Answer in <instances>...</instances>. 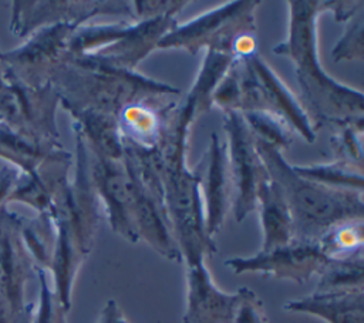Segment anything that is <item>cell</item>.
I'll list each match as a JSON object with an SVG mask.
<instances>
[{
  "label": "cell",
  "instance_id": "1",
  "mask_svg": "<svg viewBox=\"0 0 364 323\" xmlns=\"http://www.w3.org/2000/svg\"><path fill=\"white\" fill-rule=\"evenodd\" d=\"M290 21L287 38L274 47V53L290 57L296 78L311 117L318 125L363 127V92L331 78L321 67L317 55V17L324 10H333L337 17L348 18L354 10L334 1H289Z\"/></svg>",
  "mask_w": 364,
  "mask_h": 323
},
{
  "label": "cell",
  "instance_id": "2",
  "mask_svg": "<svg viewBox=\"0 0 364 323\" xmlns=\"http://www.w3.org/2000/svg\"><path fill=\"white\" fill-rule=\"evenodd\" d=\"M255 144L269 178L286 198L293 221V239L318 242L336 225L363 221V192L336 189L300 176L284 161L279 148L256 137Z\"/></svg>",
  "mask_w": 364,
  "mask_h": 323
},
{
  "label": "cell",
  "instance_id": "3",
  "mask_svg": "<svg viewBox=\"0 0 364 323\" xmlns=\"http://www.w3.org/2000/svg\"><path fill=\"white\" fill-rule=\"evenodd\" d=\"M175 13H166L149 18H141L135 26L111 24L87 28L75 41L78 50L84 54L88 50L92 53L82 58L100 61L104 64L129 68L144 58L158 41L173 30Z\"/></svg>",
  "mask_w": 364,
  "mask_h": 323
},
{
  "label": "cell",
  "instance_id": "4",
  "mask_svg": "<svg viewBox=\"0 0 364 323\" xmlns=\"http://www.w3.org/2000/svg\"><path fill=\"white\" fill-rule=\"evenodd\" d=\"M256 1H233L213 9L183 26L173 27L165 34L156 47H179L195 54L200 47L230 51L233 38L249 30H255L253 10ZM233 55V54H232Z\"/></svg>",
  "mask_w": 364,
  "mask_h": 323
},
{
  "label": "cell",
  "instance_id": "5",
  "mask_svg": "<svg viewBox=\"0 0 364 323\" xmlns=\"http://www.w3.org/2000/svg\"><path fill=\"white\" fill-rule=\"evenodd\" d=\"M225 129L228 134V164L232 188V211L236 222H242L256 209L257 189L269 178L264 164L257 152L255 137L239 111H225Z\"/></svg>",
  "mask_w": 364,
  "mask_h": 323
},
{
  "label": "cell",
  "instance_id": "6",
  "mask_svg": "<svg viewBox=\"0 0 364 323\" xmlns=\"http://www.w3.org/2000/svg\"><path fill=\"white\" fill-rule=\"evenodd\" d=\"M328 260L318 242L291 239L283 246L266 252L259 250L253 256L230 258L225 260V265L236 275L262 273L303 285L313 276H318Z\"/></svg>",
  "mask_w": 364,
  "mask_h": 323
},
{
  "label": "cell",
  "instance_id": "7",
  "mask_svg": "<svg viewBox=\"0 0 364 323\" xmlns=\"http://www.w3.org/2000/svg\"><path fill=\"white\" fill-rule=\"evenodd\" d=\"M88 172L105 203L111 229L131 243L138 242L132 219L134 188L122 158L109 159L92 152Z\"/></svg>",
  "mask_w": 364,
  "mask_h": 323
},
{
  "label": "cell",
  "instance_id": "8",
  "mask_svg": "<svg viewBox=\"0 0 364 323\" xmlns=\"http://www.w3.org/2000/svg\"><path fill=\"white\" fill-rule=\"evenodd\" d=\"M235 292L220 290L205 260L186 265V309L182 323H229Z\"/></svg>",
  "mask_w": 364,
  "mask_h": 323
},
{
  "label": "cell",
  "instance_id": "9",
  "mask_svg": "<svg viewBox=\"0 0 364 323\" xmlns=\"http://www.w3.org/2000/svg\"><path fill=\"white\" fill-rule=\"evenodd\" d=\"M206 176L205 186V223L206 231L213 236L225 222L229 205L232 202L229 185L230 174L228 164L226 142H223L216 132L210 135V145L206 154Z\"/></svg>",
  "mask_w": 364,
  "mask_h": 323
},
{
  "label": "cell",
  "instance_id": "10",
  "mask_svg": "<svg viewBox=\"0 0 364 323\" xmlns=\"http://www.w3.org/2000/svg\"><path fill=\"white\" fill-rule=\"evenodd\" d=\"M284 310L320 317L327 323H364V290L314 292L287 302Z\"/></svg>",
  "mask_w": 364,
  "mask_h": 323
},
{
  "label": "cell",
  "instance_id": "11",
  "mask_svg": "<svg viewBox=\"0 0 364 323\" xmlns=\"http://www.w3.org/2000/svg\"><path fill=\"white\" fill-rule=\"evenodd\" d=\"M260 211L263 231V252L283 246L293 239V221L286 198L280 186L270 178L264 179L256 198V208Z\"/></svg>",
  "mask_w": 364,
  "mask_h": 323
},
{
  "label": "cell",
  "instance_id": "12",
  "mask_svg": "<svg viewBox=\"0 0 364 323\" xmlns=\"http://www.w3.org/2000/svg\"><path fill=\"white\" fill-rule=\"evenodd\" d=\"M74 112L84 129L82 134L91 142V152L109 159L122 158L124 142L119 137L117 117L82 108H77Z\"/></svg>",
  "mask_w": 364,
  "mask_h": 323
},
{
  "label": "cell",
  "instance_id": "13",
  "mask_svg": "<svg viewBox=\"0 0 364 323\" xmlns=\"http://www.w3.org/2000/svg\"><path fill=\"white\" fill-rule=\"evenodd\" d=\"M348 290H364L363 250L341 259H330L318 275L316 292Z\"/></svg>",
  "mask_w": 364,
  "mask_h": 323
},
{
  "label": "cell",
  "instance_id": "14",
  "mask_svg": "<svg viewBox=\"0 0 364 323\" xmlns=\"http://www.w3.org/2000/svg\"><path fill=\"white\" fill-rule=\"evenodd\" d=\"M354 164L338 159L331 164H318V165H307V166H293V169L300 175L310 181L318 182L321 185L336 188V189H347L363 192V174L361 169H354Z\"/></svg>",
  "mask_w": 364,
  "mask_h": 323
},
{
  "label": "cell",
  "instance_id": "15",
  "mask_svg": "<svg viewBox=\"0 0 364 323\" xmlns=\"http://www.w3.org/2000/svg\"><path fill=\"white\" fill-rule=\"evenodd\" d=\"M318 245L328 259H341L363 250V221L336 225L318 239Z\"/></svg>",
  "mask_w": 364,
  "mask_h": 323
},
{
  "label": "cell",
  "instance_id": "16",
  "mask_svg": "<svg viewBox=\"0 0 364 323\" xmlns=\"http://www.w3.org/2000/svg\"><path fill=\"white\" fill-rule=\"evenodd\" d=\"M242 114L253 137L279 149L289 145L291 128L284 120L267 111H246Z\"/></svg>",
  "mask_w": 364,
  "mask_h": 323
},
{
  "label": "cell",
  "instance_id": "17",
  "mask_svg": "<svg viewBox=\"0 0 364 323\" xmlns=\"http://www.w3.org/2000/svg\"><path fill=\"white\" fill-rule=\"evenodd\" d=\"M229 323H269L262 299L249 287L235 290V303Z\"/></svg>",
  "mask_w": 364,
  "mask_h": 323
},
{
  "label": "cell",
  "instance_id": "18",
  "mask_svg": "<svg viewBox=\"0 0 364 323\" xmlns=\"http://www.w3.org/2000/svg\"><path fill=\"white\" fill-rule=\"evenodd\" d=\"M40 275V299L36 310L30 312V323H67V309L60 302L58 296L50 290L46 275L38 270Z\"/></svg>",
  "mask_w": 364,
  "mask_h": 323
},
{
  "label": "cell",
  "instance_id": "19",
  "mask_svg": "<svg viewBox=\"0 0 364 323\" xmlns=\"http://www.w3.org/2000/svg\"><path fill=\"white\" fill-rule=\"evenodd\" d=\"M363 14L360 13L347 27L344 36L340 38L333 50L336 61L357 60L363 61Z\"/></svg>",
  "mask_w": 364,
  "mask_h": 323
},
{
  "label": "cell",
  "instance_id": "20",
  "mask_svg": "<svg viewBox=\"0 0 364 323\" xmlns=\"http://www.w3.org/2000/svg\"><path fill=\"white\" fill-rule=\"evenodd\" d=\"M95 323H128V320L122 314L117 302L109 299L105 303V306L102 307V310H101Z\"/></svg>",
  "mask_w": 364,
  "mask_h": 323
}]
</instances>
